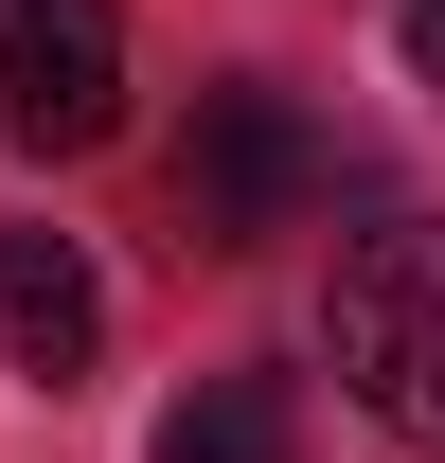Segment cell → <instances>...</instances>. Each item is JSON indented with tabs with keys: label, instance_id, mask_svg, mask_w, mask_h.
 I'll use <instances>...</instances> for the list:
<instances>
[{
	"label": "cell",
	"instance_id": "1",
	"mask_svg": "<svg viewBox=\"0 0 445 463\" xmlns=\"http://www.w3.org/2000/svg\"><path fill=\"white\" fill-rule=\"evenodd\" d=\"M321 339H338V392L374 410L392 446H445V214H392V232L338 250Z\"/></svg>",
	"mask_w": 445,
	"mask_h": 463
},
{
	"label": "cell",
	"instance_id": "2",
	"mask_svg": "<svg viewBox=\"0 0 445 463\" xmlns=\"http://www.w3.org/2000/svg\"><path fill=\"white\" fill-rule=\"evenodd\" d=\"M303 196H321L303 108H285L268 71H214L196 90V143H178V232L196 250H268V232H303Z\"/></svg>",
	"mask_w": 445,
	"mask_h": 463
},
{
	"label": "cell",
	"instance_id": "3",
	"mask_svg": "<svg viewBox=\"0 0 445 463\" xmlns=\"http://www.w3.org/2000/svg\"><path fill=\"white\" fill-rule=\"evenodd\" d=\"M0 125L54 143V161H90L125 125V18L108 0H0Z\"/></svg>",
	"mask_w": 445,
	"mask_h": 463
},
{
	"label": "cell",
	"instance_id": "4",
	"mask_svg": "<svg viewBox=\"0 0 445 463\" xmlns=\"http://www.w3.org/2000/svg\"><path fill=\"white\" fill-rule=\"evenodd\" d=\"M0 339L36 392H71L90 356H108V268L71 250V232H0Z\"/></svg>",
	"mask_w": 445,
	"mask_h": 463
},
{
	"label": "cell",
	"instance_id": "5",
	"mask_svg": "<svg viewBox=\"0 0 445 463\" xmlns=\"http://www.w3.org/2000/svg\"><path fill=\"white\" fill-rule=\"evenodd\" d=\"M161 463H303V410H285V374H196L161 428Z\"/></svg>",
	"mask_w": 445,
	"mask_h": 463
},
{
	"label": "cell",
	"instance_id": "6",
	"mask_svg": "<svg viewBox=\"0 0 445 463\" xmlns=\"http://www.w3.org/2000/svg\"><path fill=\"white\" fill-rule=\"evenodd\" d=\"M410 71H428V90H445V0H410Z\"/></svg>",
	"mask_w": 445,
	"mask_h": 463
}]
</instances>
